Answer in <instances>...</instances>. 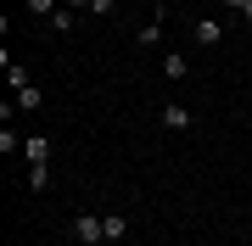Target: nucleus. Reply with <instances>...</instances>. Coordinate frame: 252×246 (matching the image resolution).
Instances as JSON below:
<instances>
[{
  "label": "nucleus",
  "mask_w": 252,
  "mask_h": 246,
  "mask_svg": "<svg viewBox=\"0 0 252 246\" xmlns=\"http://www.w3.org/2000/svg\"><path fill=\"white\" fill-rule=\"evenodd\" d=\"M224 11H230V17H241V23L252 28V0H224Z\"/></svg>",
  "instance_id": "obj_12"
},
{
  "label": "nucleus",
  "mask_w": 252,
  "mask_h": 246,
  "mask_svg": "<svg viewBox=\"0 0 252 246\" xmlns=\"http://www.w3.org/2000/svg\"><path fill=\"white\" fill-rule=\"evenodd\" d=\"M157 123L168 129V135H185V129H190V107H180V101H162V107H157Z\"/></svg>",
  "instance_id": "obj_3"
},
{
  "label": "nucleus",
  "mask_w": 252,
  "mask_h": 246,
  "mask_svg": "<svg viewBox=\"0 0 252 246\" xmlns=\"http://www.w3.org/2000/svg\"><path fill=\"white\" fill-rule=\"evenodd\" d=\"M62 6H73V11H79V6H84V11H90V0H62Z\"/></svg>",
  "instance_id": "obj_14"
},
{
  "label": "nucleus",
  "mask_w": 252,
  "mask_h": 246,
  "mask_svg": "<svg viewBox=\"0 0 252 246\" xmlns=\"http://www.w3.org/2000/svg\"><path fill=\"white\" fill-rule=\"evenodd\" d=\"M23 6H28V11H34V17H39V23H51V17H56V11H62V0H23Z\"/></svg>",
  "instance_id": "obj_9"
},
{
  "label": "nucleus",
  "mask_w": 252,
  "mask_h": 246,
  "mask_svg": "<svg viewBox=\"0 0 252 246\" xmlns=\"http://www.w3.org/2000/svg\"><path fill=\"white\" fill-rule=\"evenodd\" d=\"M135 45H140V51H157V45H162V17H152V23L140 28V34H135Z\"/></svg>",
  "instance_id": "obj_6"
},
{
  "label": "nucleus",
  "mask_w": 252,
  "mask_h": 246,
  "mask_svg": "<svg viewBox=\"0 0 252 246\" xmlns=\"http://www.w3.org/2000/svg\"><path fill=\"white\" fill-rule=\"evenodd\" d=\"M107 241H129V219L124 213H107Z\"/></svg>",
  "instance_id": "obj_10"
},
{
  "label": "nucleus",
  "mask_w": 252,
  "mask_h": 246,
  "mask_svg": "<svg viewBox=\"0 0 252 246\" xmlns=\"http://www.w3.org/2000/svg\"><path fill=\"white\" fill-rule=\"evenodd\" d=\"M118 11V0H90V17H112Z\"/></svg>",
  "instance_id": "obj_13"
},
{
  "label": "nucleus",
  "mask_w": 252,
  "mask_h": 246,
  "mask_svg": "<svg viewBox=\"0 0 252 246\" xmlns=\"http://www.w3.org/2000/svg\"><path fill=\"white\" fill-rule=\"evenodd\" d=\"M190 39H196L202 51L224 45V23H219V17H196V23H190Z\"/></svg>",
  "instance_id": "obj_2"
},
{
  "label": "nucleus",
  "mask_w": 252,
  "mask_h": 246,
  "mask_svg": "<svg viewBox=\"0 0 252 246\" xmlns=\"http://www.w3.org/2000/svg\"><path fill=\"white\" fill-rule=\"evenodd\" d=\"M23 157H28V168H51V140L45 135H28L23 140Z\"/></svg>",
  "instance_id": "obj_4"
},
{
  "label": "nucleus",
  "mask_w": 252,
  "mask_h": 246,
  "mask_svg": "<svg viewBox=\"0 0 252 246\" xmlns=\"http://www.w3.org/2000/svg\"><path fill=\"white\" fill-rule=\"evenodd\" d=\"M190 73V56L185 51H168V56H162V79H185Z\"/></svg>",
  "instance_id": "obj_5"
},
{
  "label": "nucleus",
  "mask_w": 252,
  "mask_h": 246,
  "mask_svg": "<svg viewBox=\"0 0 252 246\" xmlns=\"http://www.w3.org/2000/svg\"><path fill=\"white\" fill-rule=\"evenodd\" d=\"M67 235H73V246H101L107 241V213H73Z\"/></svg>",
  "instance_id": "obj_1"
},
{
  "label": "nucleus",
  "mask_w": 252,
  "mask_h": 246,
  "mask_svg": "<svg viewBox=\"0 0 252 246\" xmlns=\"http://www.w3.org/2000/svg\"><path fill=\"white\" fill-rule=\"evenodd\" d=\"M6 79H11V95L28 90V67H23V62H11V67H6Z\"/></svg>",
  "instance_id": "obj_11"
},
{
  "label": "nucleus",
  "mask_w": 252,
  "mask_h": 246,
  "mask_svg": "<svg viewBox=\"0 0 252 246\" xmlns=\"http://www.w3.org/2000/svg\"><path fill=\"white\" fill-rule=\"evenodd\" d=\"M157 6H168V0H157Z\"/></svg>",
  "instance_id": "obj_15"
},
{
  "label": "nucleus",
  "mask_w": 252,
  "mask_h": 246,
  "mask_svg": "<svg viewBox=\"0 0 252 246\" xmlns=\"http://www.w3.org/2000/svg\"><path fill=\"white\" fill-rule=\"evenodd\" d=\"M51 28V34H73V28H79V17H73V6H62V11H56V17L45 23Z\"/></svg>",
  "instance_id": "obj_8"
},
{
  "label": "nucleus",
  "mask_w": 252,
  "mask_h": 246,
  "mask_svg": "<svg viewBox=\"0 0 252 246\" xmlns=\"http://www.w3.org/2000/svg\"><path fill=\"white\" fill-rule=\"evenodd\" d=\"M39 107H45V90H39V84L17 90V112H39Z\"/></svg>",
  "instance_id": "obj_7"
}]
</instances>
